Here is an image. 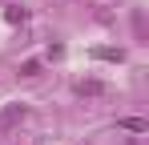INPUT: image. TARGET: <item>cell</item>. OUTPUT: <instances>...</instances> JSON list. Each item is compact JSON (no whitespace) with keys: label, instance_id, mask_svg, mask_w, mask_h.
Here are the masks:
<instances>
[{"label":"cell","instance_id":"cell-2","mask_svg":"<svg viewBox=\"0 0 149 145\" xmlns=\"http://www.w3.org/2000/svg\"><path fill=\"white\" fill-rule=\"evenodd\" d=\"M77 93L81 97H105L109 89H105V81H77Z\"/></svg>","mask_w":149,"mask_h":145},{"label":"cell","instance_id":"cell-5","mask_svg":"<svg viewBox=\"0 0 149 145\" xmlns=\"http://www.w3.org/2000/svg\"><path fill=\"white\" fill-rule=\"evenodd\" d=\"M20 72H24V77H36V72H40V65H36V61H24V65H20Z\"/></svg>","mask_w":149,"mask_h":145},{"label":"cell","instance_id":"cell-3","mask_svg":"<svg viewBox=\"0 0 149 145\" xmlns=\"http://www.w3.org/2000/svg\"><path fill=\"white\" fill-rule=\"evenodd\" d=\"M121 129H129V133H145L149 121H141V117H121Z\"/></svg>","mask_w":149,"mask_h":145},{"label":"cell","instance_id":"cell-1","mask_svg":"<svg viewBox=\"0 0 149 145\" xmlns=\"http://www.w3.org/2000/svg\"><path fill=\"white\" fill-rule=\"evenodd\" d=\"M24 117H28L24 105H4V109H0V133H8L12 125H20Z\"/></svg>","mask_w":149,"mask_h":145},{"label":"cell","instance_id":"cell-4","mask_svg":"<svg viewBox=\"0 0 149 145\" xmlns=\"http://www.w3.org/2000/svg\"><path fill=\"white\" fill-rule=\"evenodd\" d=\"M93 56H101V61H121L117 48H93Z\"/></svg>","mask_w":149,"mask_h":145}]
</instances>
